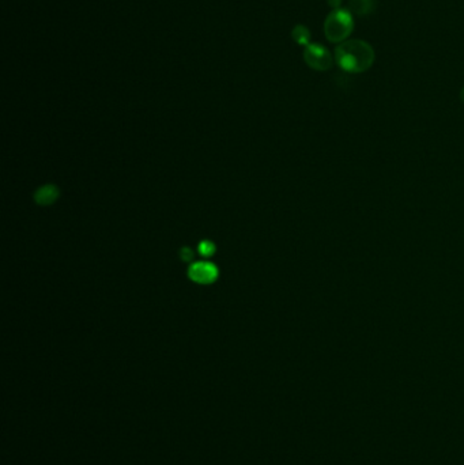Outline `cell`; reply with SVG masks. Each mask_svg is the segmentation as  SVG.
<instances>
[{"label": "cell", "mask_w": 464, "mask_h": 465, "mask_svg": "<svg viewBox=\"0 0 464 465\" xmlns=\"http://www.w3.org/2000/svg\"><path fill=\"white\" fill-rule=\"evenodd\" d=\"M376 0H349L347 10L357 16H368L376 10Z\"/></svg>", "instance_id": "8992f818"}, {"label": "cell", "mask_w": 464, "mask_h": 465, "mask_svg": "<svg viewBox=\"0 0 464 465\" xmlns=\"http://www.w3.org/2000/svg\"><path fill=\"white\" fill-rule=\"evenodd\" d=\"M218 274V268L214 264L204 262L192 264L188 269V277L199 284H211L217 280Z\"/></svg>", "instance_id": "277c9868"}, {"label": "cell", "mask_w": 464, "mask_h": 465, "mask_svg": "<svg viewBox=\"0 0 464 465\" xmlns=\"http://www.w3.org/2000/svg\"><path fill=\"white\" fill-rule=\"evenodd\" d=\"M335 63L349 74H361L371 68L376 60L374 49L364 40H346L335 48Z\"/></svg>", "instance_id": "6da1fadb"}, {"label": "cell", "mask_w": 464, "mask_h": 465, "mask_svg": "<svg viewBox=\"0 0 464 465\" xmlns=\"http://www.w3.org/2000/svg\"><path fill=\"white\" fill-rule=\"evenodd\" d=\"M292 37L298 46L308 47L310 44V31L304 25H297L292 31Z\"/></svg>", "instance_id": "52a82bcc"}, {"label": "cell", "mask_w": 464, "mask_h": 465, "mask_svg": "<svg viewBox=\"0 0 464 465\" xmlns=\"http://www.w3.org/2000/svg\"><path fill=\"white\" fill-rule=\"evenodd\" d=\"M460 101L464 104V87L460 90Z\"/></svg>", "instance_id": "8fae6325"}, {"label": "cell", "mask_w": 464, "mask_h": 465, "mask_svg": "<svg viewBox=\"0 0 464 465\" xmlns=\"http://www.w3.org/2000/svg\"><path fill=\"white\" fill-rule=\"evenodd\" d=\"M192 257H194V253H192L191 249L184 248L181 250V259H183L184 262H189Z\"/></svg>", "instance_id": "9c48e42d"}, {"label": "cell", "mask_w": 464, "mask_h": 465, "mask_svg": "<svg viewBox=\"0 0 464 465\" xmlns=\"http://www.w3.org/2000/svg\"><path fill=\"white\" fill-rule=\"evenodd\" d=\"M328 6L332 9V10H338V9H342V0H327Z\"/></svg>", "instance_id": "30bf717a"}, {"label": "cell", "mask_w": 464, "mask_h": 465, "mask_svg": "<svg viewBox=\"0 0 464 465\" xmlns=\"http://www.w3.org/2000/svg\"><path fill=\"white\" fill-rule=\"evenodd\" d=\"M59 199V189L56 186H41L34 193V201L40 205H51Z\"/></svg>", "instance_id": "5b68a950"}, {"label": "cell", "mask_w": 464, "mask_h": 465, "mask_svg": "<svg viewBox=\"0 0 464 465\" xmlns=\"http://www.w3.org/2000/svg\"><path fill=\"white\" fill-rule=\"evenodd\" d=\"M304 60L307 63V65L315 71H328L335 62V59L332 58L331 52L327 48L313 43L305 47Z\"/></svg>", "instance_id": "3957f363"}, {"label": "cell", "mask_w": 464, "mask_h": 465, "mask_svg": "<svg viewBox=\"0 0 464 465\" xmlns=\"http://www.w3.org/2000/svg\"><path fill=\"white\" fill-rule=\"evenodd\" d=\"M354 29L353 14L347 9L332 10L325 21V38L329 43L342 44L344 43Z\"/></svg>", "instance_id": "7a4b0ae2"}, {"label": "cell", "mask_w": 464, "mask_h": 465, "mask_svg": "<svg viewBox=\"0 0 464 465\" xmlns=\"http://www.w3.org/2000/svg\"><path fill=\"white\" fill-rule=\"evenodd\" d=\"M214 252H216V247L211 241H201V245H199V253L201 256L210 257L214 255Z\"/></svg>", "instance_id": "ba28073f"}]
</instances>
